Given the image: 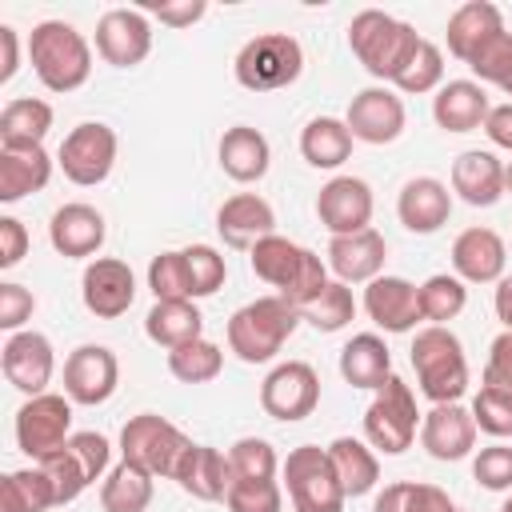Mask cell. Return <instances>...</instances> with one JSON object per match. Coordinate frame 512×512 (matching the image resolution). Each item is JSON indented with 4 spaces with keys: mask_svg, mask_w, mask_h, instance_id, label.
<instances>
[{
    "mask_svg": "<svg viewBox=\"0 0 512 512\" xmlns=\"http://www.w3.org/2000/svg\"><path fill=\"white\" fill-rule=\"evenodd\" d=\"M252 272L276 288V296H284L292 308L312 304L324 288H328V260H320L312 248L272 232L264 236L252 252H248Z\"/></svg>",
    "mask_w": 512,
    "mask_h": 512,
    "instance_id": "6da1fadb",
    "label": "cell"
},
{
    "mask_svg": "<svg viewBox=\"0 0 512 512\" xmlns=\"http://www.w3.org/2000/svg\"><path fill=\"white\" fill-rule=\"evenodd\" d=\"M424 36H416L412 24L380 12V8H364L352 16L348 24V48L352 56L364 64L368 76L384 80V84H396V76L408 68V60L416 56Z\"/></svg>",
    "mask_w": 512,
    "mask_h": 512,
    "instance_id": "7a4b0ae2",
    "label": "cell"
},
{
    "mask_svg": "<svg viewBox=\"0 0 512 512\" xmlns=\"http://www.w3.org/2000/svg\"><path fill=\"white\" fill-rule=\"evenodd\" d=\"M28 60L48 92H76L92 76V44L68 20H40L28 36Z\"/></svg>",
    "mask_w": 512,
    "mask_h": 512,
    "instance_id": "3957f363",
    "label": "cell"
},
{
    "mask_svg": "<svg viewBox=\"0 0 512 512\" xmlns=\"http://www.w3.org/2000/svg\"><path fill=\"white\" fill-rule=\"evenodd\" d=\"M296 324L300 308H292L284 296H260L228 316V348L244 364H268L296 332Z\"/></svg>",
    "mask_w": 512,
    "mask_h": 512,
    "instance_id": "277c9868",
    "label": "cell"
},
{
    "mask_svg": "<svg viewBox=\"0 0 512 512\" xmlns=\"http://www.w3.org/2000/svg\"><path fill=\"white\" fill-rule=\"evenodd\" d=\"M412 368L416 384L432 404H456L468 388V356L452 328L428 324L412 340Z\"/></svg>",
    "mask_w": 512,
    "mask_h": 512,
    "instance_id": "5b68a950",
    "label": "cell"
},
{
    "mask_svg": "<svg viewBox=\"0 0 512 512\" xmlns=\"http://www.w3.org/2000/svg\"><path fill=\"white\" fill-rule=\"evenodd\" d=\"M188 452H192V440L156 412H140L120 428V460L152 472L156 480H176Z\"/></svg>",
    "mask_w": 512,
    "mask_h": 512,
    "instance_id": "8992f818",
    "label": "cell"
},
{
    "mask_svg": "<svg viewBox=\"0 0 512 512\" xmlns=\"http://www.w3.org/2000/svg\"><path fill=\"white\" fill-rule=\"evenodd\" d=\"M232 72H236L240 88H248V92H276V88H288L300 80L304 48L288 32H260L236 52Z\"/></svg>",
    "mask_w": 512,
    "mask_h": 512,
    "instance_id": "52a82bcc",
    "label": "cell"
},
{
    "mask_svg": "<svg viewBox=\"0 0 512 512\" xmlns=\"http://www.w3.org/2000/svg\"><path fill=\"white\" fill-rule=\"evenodd\" d=\"M420 408H416V396H412V388L392 372L380 388H376V396H372V404L364 408V440L376 448V452H384V456H400V452H408L412 448V440H416V432H420Z\"/></svg>",
    "mask_w": 512,
    "mask_h": 512,
    "instance_id": "ba28073f",
    "label": "cell"
},
{
    "mask_svg": "<svg viewBox=\"0 0 512 512\" xmlns=\"http://www.w3.org/2000/svg\"><path fill=\"white\" fill-rule=\"evenodd\" d=\"M280 472H284V488H288V500L296 512H344L348 496L328 460V448L300 444L288 452Z\"/></svg>",
    "mask_w": 512,
    "mask_h": 512,
    "instance_id": "9c48e42d",
    "label": "cell"
},
{
    "mask_svg": "<svg viewBox=\"0 0 512 512\" xmlns=\"http://www.w3.org/2000/svg\"><path fill=\"white\" fill-rule=\"evenodd\" d=\"M72 436V400L68 396H56V392H40V396H28L16 412V444L20 452L40 464L44 456L60 452Z\"/></svg>",
    "mask_w": 512,
    "mask_h": 512,
    "instance_id": "30bf717a",
    "label": "cell"
},
{
    "mask_svg": "<svg viewBox=\"0 0 512 512\" xmlns=\"http://www.w3.org/2000/svg\"><path fill=\"white\" fill-rule=\"evenodd\" d=\"M116 148H120V144H116V132H112L108 124L84 120V124H76V128L60 140L56 164H60V172H64L72 184L96 188V184L108 180V172H112V164H116Z\"/></svg>",
    "mask_w": 512,
    "mask_h": 512,
    "instance_id": "8fae6325",
    "label": "cell"
},
{
    "mask_svg": "<svg viewBox=\"0 0 512 512\" xmlns=\"http://www.w3.org/2000/svg\"><path fill=\"white\" fill-rule=\"evenodd\" d=\"M320 404V376L312 364L304 360H284L276 364L264 384H260V408L272 416V420H284V424H296L304 416H312Z\"/></svg>",
    "mask_w": 512,
    "mask_h": 512,
    "instance_id": "7c38bea8",
    "label": "cell"
},
{
    "mask_svg": "<svg viewBox=\"0 0 512 512\" xmlns=\"http://www.w3.org/2000/svg\"><path fill=\"white\" fill-rule=\"evenodd\" d=\"M120 384V360L112 348L104 344H80L68 352L64 360V396L72 404H84V408H96L104 400H112Z\"/></svg>",
    "mask_w": 512,
    "mask_h": 512,
    "instance_id": "4fadbf2b",
    "label": "cell"
},
{
    "mask_svg": "<svg viewBox=\"0 0 512 512\" xmlns=\"http://www.w3.org/2000/svg\"><path fill=\"white\" fill-rule=\"evenodd\" d=\"M96 52L112 68H136L152 52V24L144 8H108L96 20Z\"/></svg>",
    "mask_w": 512,
    "mask_h": 512,
    "instance_id": "5bb4252c",
    "label": "cell"
},
{
    "mask_svg": "<svg viewBox=\"0 0 512 512\" xmlns=\"http://www.w3.org/2000/svg\"><path fill=\"white\" fill-rule=\"evenodd\" d=\"M0 368H4V380L24 392V396H40L48 392L52 384V372H56V352H52V340L44 332H12L0 348Z\"/></svg>",
    "mask_w": 512,
    "mask_h": 512,
    "instance_id": "9a60e30c",
    "label": "cell"
},
{
    "mask_svg": "<svg viewBox=\"0 0 512 512\" xmlns=\"http://www.w3.org/2000/svg\"><path fill=\"white\" fill-rule=\"evenodd\" d=\"M404 120H408L404 100L388 84H372V88L356 92L348 104V116H344L352 140H360V144H392L404 132Z\"/></svg>",
    "mask_w": 512,
    "mask_h": 512,
    "instance_id": "2e32d148",
    "label": "cell"
},
{
    "mask_svg": "<svg viewBox=\"0 0 512 512\" xmlns=\"http://www.w3.org/2000/svg\"><path fill=\"white\" fill-rule=\"evenodd\" d=\"M372 188L360 176H332L316 196V216L332 236H352L372 228Z\"/></svg>",
    "mask_w": 512,
    "mask_h": 512,
    "instance_id": "e0dca14e",
    "label": "cell"
},
{
    "mask_svg": "<svg viewBox=\"0 0 512 512\" xmlns=\"http://www.w3.org/2000/svg\"><path fill=\"white\" fill-rule=\"evenodd\" d=\"M80 296H84V308L96 320H116L136 300V276L124 260L96 256V260H88V268L80 276Z\"/></svg>",
    "mask_w": 512,
    "mask_h": 512,
    "instance_id": "ac0fdd59",
    "label": "cell"
},
{
    "mask_svg": "<svg viewBox=\"0 0 512 512\" xmlns=\"http://www.w3.org/2000/svg\"><path fill=\"white\" fill-rule=\"evenodd\" d=\"M476 420H472V408H464L460 400L456 404H432L420 420V448L432 456V460H464L472 448H476Z\"/></svg>",
    "mask_w": 512,
    "mask_h": 512,
    "instance_id": "d6986e66",
    "label": "cell"
},
{
    "mask_svg": "<svg viewBox=\"0 0 512 512\" xmlns=\"http://www.w3.org/2000/svg\"><path fill=\"white\" fill-rule=\"evenodd\" d=\"M364 312L376 328L400 336V332H412L424 312H420V288L404 276H376L368 288H364Z\"/></svg>",
    "mask_w": 512,
    "mask_h": 512,
    "instance_id": "ffe728a7",
    "label": "cell"
},
{
    "mask_svg": "<svg viewBox=\"0 0 512 512\" xmlns=\"http://www.w3.org/2000/svg\"><path fill=\"white\" fill-rule=\"evenodd\" d=\"M104 236H108L104 216L92 204H80V200L60 204L48 220V240L68 260H96V252L104 248Z\"/></svg>",
    "mask_w": 512,
    "mask_h": 512,
    "instance_id": "44dd1931",
    "label": "cell"
},
{
    "mask_svg": "<svg viewBox=\"0 0 512 512\" xmlns=\"http://www.w3.org/2000/svg\"><path fill=\"white\" fill-rule=\"evenodd\" d=\"M216 232L228 248H240V252H252L264 236L276 232V212L264 196L256 192H236L220 204L216 212Z\"/></svg>",
    "mask_w": 512,
    "mask_h": 512,
    "instance_id": "7402d4cb",
    "label": "cell"
},
{
    "mask_svg": "<svg viewBox=\"0 0 512 512\" xmlns=\"http://www.w3.org/2000/svg\"><path fill=\"white\" fill-rule=\"evenodd\" d=\"M504 264H508V248L492 228L476 224L452 240V276H460L464 284H496L504 280Z\"/></svg>",
    "mask_w": 512,
    "mask_h": 512,
    "instance_id": "603a6c76",
    "label": "cell"
},
{
    "mask_svg": "<svg viewBox=\"0 0 512 512\" xmlns=\"http://www.w3.org/2000/svg\"><path fill=\"white\" fill-rule=\"evenodd\" d=\"M384 260H388V244L376 228L328 240V268L336 272L340 284H372L376 276H384Z\"/></svg>",
    "mask_w": 512,
    "mask_h": 512,
    "instance_id": "cb8c5ba5",
    "label": "cell"
},
{
    "mask_svg": "<svg viewBox=\"0 0 512 512\" xmlns=\"http://www.w3.org/2000/svg\"><path fill=\"white\" fill-rule=\"evenodd\" d=\"M396 216L416 236L440 232L448 224V216H452V192H448V184L436 180V176H412L400 188V196H396Z\"/></svg>",
    "mask_w": 512,
    "mask_h": 512,
    "instance_id": "d4e9b609",
    "label": "cell"
},
{
    "mask_svg": "<svg viewBox=\"0 0 512 512\" xmlns=\"http://www.w3.org/2000/svg\"><path fill=\"white\" fill-rule=\"evenodd\" d=\"M452 192L472 208H492L504 196V160L488 148H468L452 160Z\"/></svg>",
    "mask_w": 512,
    "mask_h": 512,
    "instance_id": "484cf974",
    "label": "cell"
},
{
    "mask_svg": "<svg viewBox=\"0 0 512 512\" xmlns=\"http://www.w3.org/2000/svg\"><path fill=\"white\" fill-rule=\"evenodd\" d=\"M488 112H492L488 92L476 80H448L432 96V120L444 132H476V128H484Z\"/></svg>",
    "mask_w": 512,
    "mask_h": 512,
    "instance_id": "4316f807",
    "label": "cell"
},
{
    "mask_svg": "<svg viewBox=\"0 0 512 512\" xmlns=\"http://www.w3.org/2000/svg\"><path fill=\"white\" fill-rule=\"evenodd\" d=\"M220 168L224 176H232L236 184H256L268 176V164H272V148H268V136L260 128H248V124H236L220 136Z\"/></svg>",
    "mask_w": 512,
    "mask_h": 512,
    "instance_id": "83f0119b",
    "label": "cell"
},
{
    "mask_svg": "<svg viewBox=\"0 0 512 512\" xmlns=\"http://www.w3.org/2000/svg\"><path fill=\"white\" fill-rule=\"evenodd\" d=\"M176 484H180L188 496L204 500V504L224 500L228 488H232L228 452H220V448H212V444H192V452L184 456V464H180V472H176Z\"/></svg>",
    "mask_w": 512,
    "mask_h": 512,
    "instance_id": "f1b7e54d",
    "label": "cell"
},
{
    "mask_svg": "<svg viewBox=\"0 0 512 512\" xmlns=\"http://www.w3.org/2000/svg\"><path fill=\"white\" fill-rule=\"evenodd\" d=\"M340 376L352 388L376 392L388 376H392V352L384 344V336L376 332H356L344 348H340Z\"/></svg>",
    "mask_w": 512,
    "mask_h": 512,
    "instance_id": "f546056e",
    "label": "cell"
},
{
    "mask_svg": "<svg viewBox=\"0 0 512 512\" xmlns=\"http://www.w3.org/2000/svg\"><path fill=\"white\" fill-rule=\"evenodd\" d=\"M52 180V156L44 148H0V200L16 204Z\"/></svg>",
    "mask_w": 512,
    "mask_h": 512,
    "instance_id": "4dcf8cb0",
    "label": "cell"
},
{
    "mask_svg": "<svg viewBox=\"0 0 512 512\" xmlns=\"http://www.w3.org/2000/svg\"><path fill=\"white\" fill-rule=\"evenodd\" d=\"M500 28H504V16H500L496 4H488V0H468V4H460V8L448 16V28H444L448 52L468 64V56H472L492 32H500Z\"/></svg>",
    "mask_w": 512,
    "mask_h": 512,
    "instance_id": "1f68e13d",
    "label": "cell"
},
{
    "mask_svg": "<svg viewBox=\"0 0 512 512\" xmlns=\"http://www.w3.org/2000/svg\"><path fill=\"white\" fill-rule=\"evenodd\" d=\"M52 132V104L36 96L8 100L0 112V148H44Z\"/></svg>",
    "mask_w": 512,
    "mask_h": 512,
    "instance_id": "d6a6232c",
    "label": "cell"
},
{
    "mask_svg": "<svg viewBox=\"0 0 512 512\" xmlns=\"http://www.w3.org/2000/svg\"><path fill=\"white\" fill-rule=\"evenodd\" d=\"M144 332H148L152 344L172 352V348L204 336V316L192 300H156L144 316Z\"/></svg>",
    "mask_w": 512,
    "mask_h": 512,
    "instance_id": "836d02e7",
    "label": "cell"
},
{
    "mask_svg": "<svg viewBox=\"0 0 512 512\" xmlns=\"http://www.w3.org/2000/svg\"><path fill=\"white\" fill-rule=\"evenodd\" d=\"M328 460L344 484V496H368L380 480V460H376V448L368 440H356V436H336L328 444Z\"/></svg>",
    "mask_w": 512,
    "mask_h": 512,
    "instance_id": "e575fe53",
    "label": "cell"
},
{
    "mask_svg": "<svg viewBox=\"0 0 512 512\" xmlns=\"http://www.w3.org/2000/svg\"><path fill=\"white\" fill-rule=\"evenodd\" d=\"M352 132H348V124L344 120H336V116H316V120H308L304 124V132H300V156L312 164V168H340L348 156H352Z\"/></svg>",
    "mask_w": 512,
    "mask_h": 512,
    "instance_id": "d590c367",
    "label": "cell"
},
{
    "mask_svg": "<svg viewBox=\"0 0 512 512\" xmlns=\"http://www.w3.org/2000/svg\"><path fill=\"white\" fill-rule=\"evenodd\" d=\"M152 496H156V476L128 460H120L100 484L104 512H144L152 504Z\"/></svg>",
    "mask_w": 512,
    "mask_h": 512,
    "instance_id": "8d00e7d4",
    "label": "cell"
},
{
    "mask_svg": "<svg viewBox=\"0 0 512 512\" xmlns=\"http://www.w3.org/2000/svg\"><path fill=\"white\" fill-rule=\"evenodd\" d=\"M56 508V488L40 464L16 468L0 484V512H48Z\"/></svg>",
    "mask_w": 512,
    "mask_h": 512,
    "instance_id": "74e56055",
    "label": "cell"
},
{
    "mask_svg": "<svg viewBox=\"0 0 512 512\" xmlns=\"http://www.w3.org/2000/svg\"><path fill=\"white\" fill-rule=\"evenodd\" d=\"M168 372L180 384H208V380H216L224 372V352H220V344H212L204 336L188 340V344L168 352Z\"/></svg>",
    "mask_w": 512,
    "mask_h": 512,
    "instance_id": "f35d334b",
    "label": "cell"
},
{
    "mask_svg": "<svg viewBox=\"0 0 512 512\" xmlns=\"http://www.w3.org/2000/svg\"><path fill=\"white\" fill-rule=\"evenodd\" d=\"M464 304H468V288H464L460 276L436 272V276H428L420 284V312H424L428 324H444L448 328V320H456L464 312Z\"/></svg>",
    "mask_w": 512,
    "mask_h": 512,
    "instance_id": "ab89813d",
    "label": "cell"
},
{
    "mask_svg": "<svg viewBox=\"0 0 512 512\" xmlns=\"http://www.w3.org/2000/svg\"><path fill=\"white\" fill-rule=\"evenodd\" d=\"M300 320H308L316 332H340V328H348L356 320V296H352V288L340 284V280H328V288L312 304L300 308Z\"/></svg>",
    "mask_w": 512,
    "mask_h": 512,
    "instance_id": "60d3db41",
    "label": "cell"
},
{
    "mask_svg": "<svg viewBox=\"0 0 512 512\" xmlns=\"http://www.w3.org/2000/svg\"><path fill=\"white\" fill-rule=\"evenodd\" d=\"M228 468H232V480H276L280 460H276V448L268 440L240 436L228 448Z\"/></svg>",
    "mask_w": 512,
    "mask_h": 512,
    "instance_id": "b9f144b4",
    "label": "cell"
},
{
    "mask_svg": "<svg viewBox=\"0 0 512 512\" xmlns=\"http://www.w3.org/2000/svg\"><path fill=\"white\" fill-rule=\"evenodd\" d=\"M468 68H472L476 84H496V88H504V84L512 80V32H508V28L492 32V36L468 56Z\"/></svg>",
    "mask_w": 512,
    "mask_h": 512,
    "instance_id": "7bdbcfd3",
    "label": "cell"
},
{
    "mask_svg": "<svg viewBox=\"0 0 512 512\" xmlns=\"http://www.w3.org/2000/svg\"><path fill=\"white\" fill-rule=\"evenodd\" d=\"M444 84V52L432 40H420L416 56L408 60V68L396 76V92L404 96H424V92H440Z\"/></svg>",
    "mask_w": 512,
    "mask_h": 512,
    "instance_id": "ee69618b",
    "label": "cell"
},
{
    "mask_svg": "<svg viewBox=\"0 0 512 512\" xmlns=\"http://www.w3.org/2000/svg\"><path fill=\"white\" fill-rule=\"evenodd\" d=\"M148 288L156 300H192V280L184 252H160L148 264Z\"/></svg>",
    "mask_w": 512,
    "mask_h": 512,
    "instance_id": "f6af8a7d",
    "label": "cell"
},
{
    "mask_svg": "<svg viewBox=\"0 0 512 512\" xmlns=\"http://www.w3.org/2000/svg\"><path fill=\"white\" fill-rule=\"evenodd\" d=\"M180 252H184V264H188L192 300H200V296H212V292L224 284V276H228V264H224V256H220L212 244H188V248H180Z\"/></svg>",
    "mask_w": 512,
    "mask_h": 512,
    "instance_id": "bcb514c9",
    "label": "cell"
},
{
    "mask_svg": "<svg viewBox=\"0 0 512 512\" xmlns=\"http://www.w3.org/2000/svg\"><path fill=\"white\" fill-rule=\"evenodd\" d=\"M224 504H228V512H280L284 488H280V480H232Z\"/></svg>",
    "mask_w": 512,
    "mask_h": 512,
    "instance_id": "7dc6e473",
    "label": "cell"
},
{
    "mask_svg": "<svg viewBox=\"0 0 512 512\" xmlns=\"http://www.w3.org/2000/svg\"><path fill=\"white\" fill-rule=\"evenodd\" d=\"M472 420H476L480 432H488L496 440H508L512 436V396L480 384V392L472 400Z\"/></svg>",
    "mask_w": 512,
    "mask_h": 512,
    "instance_id": "c3c4849f",
    "label": "cell"
},
{
    "mask_svg": "<svg viewBox=\"0 0 512 512\" xmlns=\"http://www.w3.org/2000/svg\"><path fill=\"white\" fill-rule=\"evenodd\" d=\"M40 468L48 472V480H52V488H56V508L72 504V500L88 488V476H84V468L76 464V456H72L68 448H60V452L44 456V460H40Z\"/></svg>",
    "mask_w": 512,
    "mask_h": 512,
    "instance_id": "681fc988",
    "label": "cell"
},
{
    "mask_svg": "<svg viewBox=\"0 0 512 512\" xmlns=\"http://www.w3.org/2000/svg\"><path fill=\"white\" fill-rule=\"evenodd\" d=\"M472 476L488 492H508L512 488V444H500L496 440V444L480 448L476 460H472Z\"/></svg>",
    "mask_w": 512,
    "mask_h": 512,
    "instance_id": "f907efd6",
    "label": "cell"
},
{
    "mask_svg": "<svg viewBox=\"0 0 512 512\" xmlns=\"http://www.w3.org/2000/svg\"><path fill=\"white\" fill-rule=\"evenodd\" d=\"M64 448L76 456V464L84 468L88 484H96V480L108 472V456H112V444H108V436H100V432H72Z\"/></svg>",
    "mask_w": 512,
    "mask_h": 512,
    "instance_id": "816d5d0a",
    "label": "cell"
},
{
    "mask_svg": "<svg viewBox=\"0 0 512 512\" xmlns=\"http://www.w3.org/2000/svg\"><path fill=\"white\" fill-rule=\"evenodd\" d=\"M36 312V296L24 288V284H12L4 280L0 284V328L12 336V332H24V324L32 320Z\"/></svg>",
    "mask_w": 512,
    "mask_h": 512,
    "instance_id": "f5cc1de1",
    "label": "cell"
},
{
    "mask_svg": "<svg viewBox=\"0 0 512 512\" xmlns=\"http://www.w3.org/2000/svg\"><path fill=\"white\" fill-rule=\"evenodd\" d=\"M484 388L508 392L512 396V332H500L488 348V364H484Z\"/></svg>",
    "mask_w": 512,
    "mask_h": 512,
    "instance_id": "db71d44e",
    "label": "cell"
},
{
    "mask_svg": "<svg viewBox=\"0 0 512 512\" xmlns=\"http://www.w3.org/2000/svg\"><path fill=\"white\" fill-rule=\"evenodd\" d=\"M144 12L148 16H156L160 24H168V28H192L204 12H208V4L204 0H180V4H144Z\"/></svg>",
    "mask_w": 512,
    "mask_h": 512,
    "instance_id": "11a10c76",
    "label": "cell"
},
{
    "mask_svg": "<svg viewBox=\"0 0 512 512\" xmlns=\"http://www.w3.org/2000/svg\"><path fill=\"white\" fill-rule=\"evenodd\" d=\"M28 252V228L16 216H0V268H16Z\"/></svg>",
    "mask_w": 512,
    "mask_h": 512,
    "instance_id": "9f6ffc18",
    "label": "cell"
},
{
    "mask_svg": "<svg viewBox=\"0 0 512 512\" xmlns=\"http://www.w3.org/2000/svg\"><path fill=\"white\" fill-rule=\"evenodd\" d=\"M408 512H456V504L448 500L444 488H436V484H416V480H412Z\"/></svg>",
    "mask_w": 512,
    "mask_h": 512,
    "instance_id": "6f0895ef",
    "label": "cell"
},
{
    "mask_svg": "<svg viewBox=\"0 0 512 512\" xmlns=\"http://www.w3.org/2000/svg\"><path fill=\"white\" fill-rule=\"evenodd\" d=\"M484 132H488V140H492L496 148L512 152V100H508V104H492V112H488V120H484Z\"/></svg>",
    "mask_w": 512,
    "mask_h": 512,
    "instance_id": "680465c9",
    "label": "cell"
},
{
    "mask_svg": "<svg viewBox=\"0 0 512 512\" xmlns=\"http://www.w3.org/2000/svg\"><path fill=\"white\" fill-rule=\"evenodd\" d=\"M20 68V32L12 24H0V84H8Z\"/></svg>",
    "mask_w": 512,
    "mask_h": 512,
    "instance_id": "91938a15",
    "label": "cell"
},
{
    "mask_svg": "<svg viewBox=\"0 0 512 512\" xmlns=\"http://www.w3.org/2000/svg\"><path fill=\"white\" fill-rule=\"evenodd\" d=\"M408 492H412V480H396V484H384V492L376 496L372 512H408Z\"/></svg>",
    "mask_w": 512,
    "mask_h": 512,
    "instance_id": "94428289",
    "label": "cell"
},
{
    "mask_svg": "<svg viewBox=\"0 0 512 512\" xmlns=\"http://www.w3.org/2000/svg\"><path fill=\"white\" fill-rule=\"evenodd\" d=\"M496 320L504 324V332H512V276L496 280Z\"/></svg>",
    "mask_w": 512,
    "mask_h": 512,
    "instance_id": "6125c7cd",
    "label": "cell"
},
{
    "mask_svg": "<svg viewBox=\"0 0 512 512\" xmlns=\"http://www.w3.org/2000/svg\"><path fill=\"white\" fill-rule=\"evenodd\" d=\"M504 192H508V196H512V160H508V164H504Z\"/></svg>",
    "mask_w": 512,
    "mask_h": 512,
    "instance_id": "be15d7a7",
    "label": "cell"
},
{
    "mask_svg": "<svg viewBox=\"0 0 512 512\" xmlns=\"http://www.w3.org/2000/svg\"><path fill=\"white\" fill-rule=\"evenodd\" d=\"M500 512H512V496H508V500H504V508H500Z\"/></svg>",
    "mask_w": 512,
    "mask_h": 512,
    "instance_id": "e7e4bbea",
    "label": "cell"
},
{
    "mask_svg": "<svg viewBox=\"0 0 512 512\" xmlns=\"http://www.w3.org/2000/svg\"><path fill=\"white\" fill-rule=\"evenodd\" d=\"M504 92H508V96H512V80H508V84H504Z\"/></svg>",
    "mask_w": 512,
    "mask_h": 512,
    "instance_id": "03108f58",
    "label": "cell"
},
{
    "mask_svg": "<svg viewBox=\"0 0 512 512\" xmlns=\"http://www.w3.org/2000/svg\"><path fill=\"white\" fill-rule=\"evenodd\" d=\"M456 512H464V508H456Z\"/></svg>",
    "mask_w": 512,
    "mask_h": 512,
    "instance_id": "003e7915",
    "label": "cell"
}]
</instances>
